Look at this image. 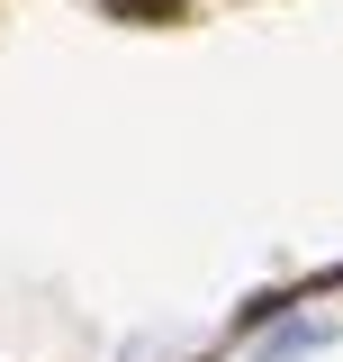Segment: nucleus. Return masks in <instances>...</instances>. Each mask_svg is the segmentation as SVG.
<instances>
[{
	"label": "nucleus",
	"instance_id": "f257e3e1",
	"mask_svg": "<svg viewBox=\"0 0 343 362\" xmlns=\"http://www.w3.org/2000/svg\"><path fill=\"white\" fill-rule=\"evenodd\" d=\"M335 335H343V326H335V317H271V326H262V335H253V362H316V354H335Z\"/></svg>",
	"mask_w": 343,
	"mask_h": 362
}]
</instances>
